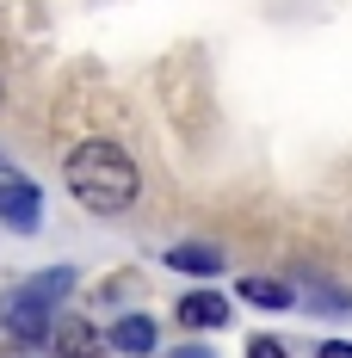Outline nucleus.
I'll return each mask as SVG.
<instances>
[{
	"instance_id": "1",
	"label": "nucleus",
	"mask_w": 352,
	"mask_h": 358,
	"mask_svg": "<svg viewBox=\"0 0 352 358\" xmlns=\"http://www.w3.org/2000/svg\"><path fill=\"white\" fill-rule=\"evenodd\" d=\"M62 173H69V192H74L93 216H124L130 204H136V192H142L136 155H130L124 143H106V136L69 148Z\"/></svg>"
},
{
	"instance_id": "2",
	"label": "nucleus",
	"mask_w": 352,
	"mask_h": 358,
	"mask_svg": "<svg viewBox=\"0 0 352 358\" xmlns=\"http://www.w3.org/2000/svg\"><path fill=\"white\" fill-rule=\"evenodd\" d=\"M0 229H13V235H37L43 229V192L13 161H0Z\"/></svg>"
},
{
	"instance_id": "3",
	"label": "nucleus",
	"mask_w": 352,
	"mask_h": 358,
	"mask_svg": "<svg viewBox=\"0 0 352 358\" xmlns=\"http://www.w3.org/2000/svg\"><path fill=\"white\" fill-rule=\"evenodd\" d=\"M0 327L19 340V346H37V340H50V303L43 296H31V290H6L0 296Z\"/></svg>"
},
{
	"instance_id": "4",
	"label": "nucleus",
	"mask_w": 352,
	"mask_h": 358,
	"mask_svg": "<svg viewBox=\"0 0 352 358\" xmlns=\"http://www.w3.org/2000/svg\"><path fill=\"white\" fill-rule=\"evenodd\" d=\"M50 346H56V358H106V334L69 315V322H50Z\"/></svg>"
},
{
	"instance_id": "5",
	"label": "nucleus",
	"mask_w": 352,
	"mask_h": 358,
	"mask_svg": "<svg viewBox=\"0 0 352 358\" xmlns=\"http://www.w3.org/2000/svg\"><path fill=\"white\" fill-rule=\"evenodd\" d=\"M155 340H161V334H155L148 315H124V322H111V334H106V346H118L124 358H148Z\"/></svg>"
},
{
	"instance_id": "6",
	"label": "nucleus",
	"mask_w": 352,
	"mask_h": 358,
	"mask_svg": "<svg viewBox=\"0 0 352 358\" xmlns=\"http://www.w3.org/2000/svg\"><path fill=\"white\" fill-rule=\"evenodd\" d=\"M179 322L198 327V334H204V327H223V322H229L223 290H185V296H179Z\"/></svg>"
},
{
	"instance_id": "7",
	"label": "nucleus",
	"mask_w": 352,
	"mask_h": 358,
	"mask_svg": "<svg viewBox=\"0 0 352 358\" xmlns=\"http://www.w3.org/2000/svg\"><path fill=\"white\" fill-rule=\"evenodd\" d=\"M167 266H174V272H192V278H216V272H223V253L204 248V241H174V248H167Z\"/></svg>"
},
{
	"instance_id": "8",
	"label": "nucleus",
	"mask_w": 352,
	"mask_h": 358,
	"mask_svg": "<svg viewBox=\"0 0 352 358\" xmlns=\"http://www.w3.org/2000/svg\"><path fill=\"white\" fill-rule=\"evenodd\" d=\"M290 290H303V296H309V309H321V315H352V290L328 285V278H309V272H297V285H290Z\"/></svg>"
},
{
	"instance_id": "9",
	"label": "nucleus",
	"mask_w": 352,
	"mask_h": 358,
	"mask_svg": "<svg viewBox=\"0 0 352 358\" xmlns=\"http://www.w3.org/2000/svg\"><path fill=\"white\" fill-rule=\"evenodd\" d=\"M241 303H253V309H290L297 290L284 278H241Z\"/></svg>"
},
{
	"instance_id": "10",
	"label": "nucleus",
	"mask_w": 352,
	"mask_h": 358,
	"mask_svg": "<svg viewBox=\"0 0 352 358\" xmlns=\"http://www.w3.org/2000/svg\"><path fill=\"white\" fill-rule=\"evenodd\" d=\"M25 290H31V296H43V303L56 309V303H62V296L74 290V266H50V272H37V278H25Z\"/></svg>"
},
{
	"instance_id": "11",
	"label": "nucleus",
	"mask_w": 352,
	"mask_h": 358,
	"mask_svg": "<svg viewBox=\"0 0 352 358\" xmlns=\"http://www.w3.org/2000/svg\"><path fill=\"white\" fill-rule=\"evenodd\" d=\"M247 358H284V340H272V334H253V340H247Z\"/></svg>"
},
{
	"instance_id": "12",
	"label": "nucleus",
	"mask_w": 352,
	"mask_h": 358,
	"mask_svg": "<svg viewBox=\"0 0 352 358\" xmlns=\"http://www.w3.org/2000/svg\"><path fill=\"white\" fill-rule=\"evenodd\" d=\"M316 358H352V340H321Z\"/></svg>"
},
{
	"instance_id": "13",
	"label": "nucleus",
	"mask_w": 352,
	"mask_h": 358,
	"mask_svg": "<svg viewBox=\"0 0 352 358\" xmlns=\"http://www.w3.org/2000/svg\"><path fill=\"white\" fill-rule=\"evenodd\" d=\"M167 358H211V352H204V346H174Z\"/></svg>"
},
{
	"instance_id": "14",
	"label": "nucleus",
	"mask_w": 352,
	"mask_h": 358,
	"mask_svg": "<svg viewBox=\"0 0 352 358\" xmlns=\"http://www.w3.org/2000/svg\"><path fill=\"white\" fill-rule=\"evenodd\" d=\"M0 93H6V87H0Z\"/></svg>"
}]
</instances>
